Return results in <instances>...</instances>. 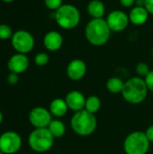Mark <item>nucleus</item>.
<instances>
[{
    "label": "nucleus",
    "instance_id": "obj_1",
    "mask_svg": "<svg viewBox=\"0 0 153 154\" xmlns=\"http://www.w3.org/2000/svg\"><path fill=\"white\" fill-rule=\"evenodd\" d=\"M111 29L103 18L90 20L85 28V37L94 46H103L110 39Z\"/></svg>",
    "mask_w": 153,
    "mask_h": 154
},
{
    "label": "nucleus",
    "instance_id": "obj_2",
    "mask_svg": "<svg viewBox=\"0 0 153 154\" xmlns=\"http://www.w3.org/2000/svg\"><path fill=\"white\" fill-rule=\"evenodd\" d=\"M148 91L144 79L137 76L133 77L124 82L122 96L126 102L133 105H138L145 100Z\"/></svg>",
    "mask_w": 153,
    "mask_h": 154
},
{
    "label": "nucleus",
    "instance_id": "obj_3",
    "mask_svg": "<svg viewBox=\"0 0 153 154\" xmlns=\"http://www.w3.org/2000/svg\"><path fill=\"white\" fill-rule=\"evenodd\" d=\"M73 132L80 136H88L95 133L97 127V120L94 114L83 109L75 112L70 120Z\"/></svg>",
    "mask_w": 153,
    "mask_h": 154
},
{
    "label": "nucleus",
    "instance_id": "obj_4",
    "mask_svg": "<svg viewBox=\"0 0 153 154\" xmlns=\"http://www.w3.org/2000/svg\"><path fill=\"white\" fill-rule=\"evenodd\" d=\"M80 18L81 16L78 7L70 4H64L54 12L55 22L64 30L76 28L80 22Z\"/></svg>",
    "mask_w": 153,
    "mask_h": 154
},
{
    "label": "nucleus",
    "instance_id": "obj_5",
    "mask_svg": "<svg viewBox=\"0 0 153 154\" xmlns=\"http://www.w3.org/2000/svg\"><path fill=\"white\" fill-rule=\"evenodd\" d=\"M54 139L48 128H35L29 134L28 144L36 152H46L52 148Z\"/></svg>",
    "mask_w": 153,
    "mask_h": 154
},
{
    "label": "nucleus",
    "instance_id": "obj_6",
    "mask_svg": "<svg viewBox=\"0 0 153 154\" xmlns=\"http://www.w3.org/2000/svg\"><path fill=\"white\" fill-rule=\"evenodd\" d=\"M151 142L145 132L135 131L128 134L124 143V150L126 154H147Z\"/></svg>",
    "mask_w": 153,
    "mask_h": 154
},
{
    "label": "nucleus",
    "instance_id": "obj_7",
    "mask_svg": "<svg viewBox=\"0 0 153 154\" xmlns=\"http://www.w3.org/2000/svg\"><path fill=\"white\" fill-rule=\"evenodd\" d=\"M11 44L17 53L27 54L32 51L35 42L31 32L25 30H19L14 32L11 38Z\"/></svg>",
    "mask_w": 153,
    "mask_h": 154
},
{
    "label": "nucleus",
    "instance_id": "obj_8",
    "mask_svg": "<svg viewBox=\"0 0 153 154\" xmlns=\"http://www.w3.org/2000/svg\"><path fill=\"white\" fill-rule=\"evenodd\" d=\"M23 140L19 134L7 131L0 135V152L4 154H14L20 151Z\"/></svg>",
    "mask_w": 153,
    "mask_h": 154
},
{
    "label": "nucleus",
    "instance_id": "obj_9",
    "mask_svg": "<svg viewBox=\"0 0 153 154\" xmlns=\"http://www.w3.org/2000/svg\"><path fill=\"white\" fill-rule=\"evenodd\" d=\"M52 120V115L50 110L36 106L29 113V122L34 128H47Z\"/></svg>",
    "mask_w": 153,
    "mask_h": 154
},
{
    "label": "nucleus",
    "instance_id": "obj_10",
    "mask_svg": "<svg viewBox=\"0 0 153 154\" xmlns=\"http://www.w3.org/2000/svg\"><path fill=\"white\" fill-rule=\"evenodd\" d=\"M106 23L112 32H120L128 27L130 20L125 12L122 10H114L107 15Z\"/></svg>",
    "mask_w": 153,
    "mask_h": 154
},
{
    "label": "nucleus",
    "instance_id": "obj_11",
    "mask_svg": "<svg viewBox=\"0 0 153 154\" xmlns=\"http://www.w3.org/2000/svg\"><path fill=\"white\" fill-rule=\"evenodd\" d=\"M29 59L26 54L15 53L10 57L7 62V68L10 72L15 74H21L26 71L29 67Z\"/></svg>",
    "mask_w": 153,
    "mask_h": 154
},
{
    "label": "nucleus",
    "instance_id": "obj_12",
    "mask_svg": "<svg viewBox=\"0 0 153 154\" xmlns=\"http://www.w3.org/2000/svg\"><path fill=\"white\" fill-rule=\"evenodd\" d=\"M87 64L80 59L72 60L67 67L68 77L74 81L82 79L87 73Z\"/></svg>",
    "mask_w": 153,
    "mask_h": 154
},
{
    "label": "nucleus",
    "instance_id": "obj_13",
    "mask_svg": "<svg viewBox=\"0 0 153 154\" xmlns=\"http://www.w3.org/2000/svg\"><path fill=\"white\" fill-rule=\"evenodd\" d=\"M86 99L87 98L85 97V96L78 90L69 91L65 97V101L68 105L69 109L74 112H78L85 109Z\"/></svg>",
    "mask_w": 153,
    "mask_h": 154
},
{
    "label": "nucleus",
    "instance_id": "obj_14",
    "mask_svg": "<svg viewBox=\"0 0 153 154\" xmlns=\"http://www.w3.org/2000/svg\"><path fill=\"white\" fill-rule=\"evenodd\" d=\"M63 44V37L57 31L48 32L43 38V45L50 51H59Z\"/></svg>",
    "mask_w": 153,
    "mask_h": 154
},
{
    "label": "nucleus",
    "instance_id": "obj_15",
    "mask_svg": "<svg viewBox=\"0 0 153 154\" xmlns=\"http://www.w3.org/2000/svg\"><path fill=\"white\" fill-rule=\"evenodd\" d=\"M149 15L150 14L144 6H138V5L133 6L128 14L130 23L138 26L144 24L148 21Z\"/></svg>",
    "mask_w": 153,
    "mask_h": 154
},
{
    "label": "nucleus",
    "instance_id": "obj_16",
    "mask_svg": "<svg viewBox=\"0 0 153 154\" xmlns=\"http://www.w3.org/2000/svg\"><path fill=\"white\" fill-rule=\"evenodd\" d=\"M87 10L92 19L103 18L106 14V6L101 0H91L87 5Z\"/></svg>",
    "mask_w": 153,
    "mask_h": 154
},
{
    "label": "nucleus",
    "instance_id": "obj_17",
    "mask_svg": "<svg viewBox=\"0 0 153 154\" xmlns=\"http://www.w3.org/2000/svg\"><path fill=\"white\" fill-rule=\"evenodd\" d=\"M49 110L52 116H54L56 117H62L67 114L69 107H68V105H67L65 99L55 98L50 102Z\"/></svg>",
    "mask_w": 153,
    "mask_h": 154
},
{
    "label": "nucleus",
    "instance_id": "obj_18",
    "mask_svg": "<svg viewBox=\"0 0 153 154\" xmlns=\"http://www.w3.org/2000/svg\"><path fill=\"white\" fill-rule=\"evenodd\" d=\"M47 128L49 129V131L50 132V134L53 135L54 138H60L63 136L66 132L65 125L63 124V122L58 119L51 120V122L50 123Z\"/></svg>",
    "mask_w": 153,
    "mask_h": 154
},
{
    "label": "nucleus",
    "instance_id": "obj_19",
    "mask_svg": "<svg viewBox=\"0 0 153 154\" xmlns=\"http://www.w3.org/2000/svg\"><path fill=\"white\" fill-rule=\"evenodd\" d=\"M124 86V82L118 77H112L106 81V88L113 94L122 93Z\"/></svg>",
    "mask_w": 153,
    "mask_h": 154
},
{
    "label": "nucleus",
    "instance_id": "obj_20",
    "mask_svg": "<svg viewBox=\"0 0 153 154\" xmlns=\"http://www.w3.org/2000/svg\"><path fill=\"white\" fill-rule=\"evenodd\" d=\"M101 107V100L97 96H89L86 99V104H85V110L96 114L99 111Z\"/></svg>",
    "mask_w": 153,
    "mask_h": 154
},
{
    "label": "nucleus",
    "instance_id": "obj_21",
    "mask_svg": "<svg viewBox=\"0 0 153 154\" xmlns=\"http://www.w3.org/2000/svg\"><path fill=\"white\" fill-rule=\"evenodd\" d=\"M13 34H14V32L12 31V28L9 25H7L5 23L0 24V40L11 39Z\"/></svg>",
    "mask_w": 153,
    "mask_h": 154
},
{
    "label": "nucleus",
    "instance_id": "obj_22",
    "mask_svg": "<svg viewBox=\"0 0 153 154\" xmlns=\"http://www.w3.org/2000/svg\"><path fill=\"white\" fill-rule=\"evenodd\" d=\"M135 71L138 75V77H141V78H145L149 72L151 71L150 69V67L147 63L145 62H140L136 65L135 67Z\"/></svg>",
    "mask_w": 153,
    "mask_h": 154
},
{
    "label": "nucleus",
    "instance_id": "obj_23",
    "mask_svg": "<svg viewBox=\"0 0 153 154\" xmlns=\"http://www.w3.org/2000/svg\"><path fill=\"white\" fill-rule=\"evenodd\" d=\"M49 60H50L49 55L45 52H39L34 57V63L39 67H42V66L47 65Z\"/></svg>",
    "mask_w": 153,
    "mask_h": 154
},
{
    "label": "nucleus",
    "instance_id": "obj_24",
    "mask_svg": "<svg viewBox=\"0 0 153 154\" xmlns=\"http://www.w3.org/2000/svg\"><path fill=\"white\" fill-rule=\"evenodd\" d=\"M63 0H44L46 7L51 11L58 10L63 4Z\"/></svg>",
    "mask_w": 153,
    "mask_h": 154
},
{
    "label": "nucleus",
    "instance_id": "obj_25",
    "mask_svg": "<svg viewBox=\"0 0 153 154\" xmlns=\"http://www.w3.org/2000/svg\"><path fill=\"white\" fill-rule=\"evenodd\" d=\"M144 80L148 88V90L153 92V70H151L149 72V74L144 78Z\"/></svg>",
    "mask_w": 153,
    "mask_h": 154
},
{
    "label": "nucleus",
    "instance_id": "obj_26",
    "mask_svg": "<svg viewBox=\"0 0 153 154\" xmlns=\"http://www.w3.org/2000/svg\"><path fill=\"white\" fill-rule=\"evenodd\" d=\"M18 80H19L18 74L10 72V74L7 76V82H8V84H10V85H15V84L18 82Z\"/></svg>",
    "mask_w": 153,
    "mask_h": 154
},
{
    "label": "nucleus",
    "instance_id": "obj_27",
    "mask_svg": "<svg viewBox=\"0 0 153 154\" xmlns=\"http://www.w3.org/2000/svg\"><path fill=\"white\" fill-rule=\"evenodd\" d=\"M119 1L121 5L126 8L132 7L133 6V5H135V0H119Z\"/></svg>",
    "mask_w": 153,
    "mask_h": 154
},
{
    "label": "nucleus",
    "instance_id": "obj_28",
    "mask_svg": "<svg viewBox=\"0 0 153 154\" xmlns=\"http://www.w3.org/2000/svg\"><path fill=\"white\" fill-rule=\"evenodd\" d=\"M144 7L147 9L150 14H153V0H145Z\"/></svg>",
    "mask_w": 153,
    "mask_h": 154
},
{
    "label": "nucleus",
    "instance_id": "obj_29",
    "mask_svg": "<svg viewBox=\"0 0 153 154\" xmlns=\"http://www.w3.org/2000/svg\"><path fill=\"white\" fill-rule=\"evenodd\" d=\"M145 134H146L147 138L149 139V141L151 143H153V125L148 127V129L145 132Z\"/></svg>",
    "mask_w": 153,
    "mask_h": 154
},
{
    "label": "nucleus",
    "instance_id": "obj_30",
    "mask_svg": "<svg viewBox=\"0 0 153 154\" xmlns=\"http://www.w3.org/2000/svg\"><path fill=\"white\" fill-rule=\"evenodd\" d=\"M145 0H135V5L138 6H144Z\"/></svg>",
    "mask_w": 153,
    "mask_h": 154
},
{
    "label": "nucleus",
    "instance_id": "obj_31",
    "mask_svg": "<svg viewBox=\"0 0 153 154\" xmlns=\"http://www.w3.org/2000/svg\"><path fill=\"white\" fill-rule=\"evenodd\" d=\"M3 119H4V116H3L2 112L0 111V125H1V124H2V122H3Z\"/></svg>",
    "mask_w": 153,
    "mask_h": 154
},
{
    "label": "nucleus",
    "instance_id": "obj_32",
    "mask_svg": "<svg viewBox=\"0 0 153 154\" xmlns=\"http://www.w3.org/2000/svg\"><path fill=\"white\" fill-rule=\"evenodd\" d=\"M2 1L5 3H11V2H14V0H2Z\"/></svg>",
    "mask_w": 153,
    "mask_h": 154
},
{
    "label": "nucleus",
    "instance_id": "obj_33",
    "mask_svg": "<svg viewBox=\"0 0 153 154\" xmlns=\"http://www.w3.org/2000/svg\"><path fill=\"white\" fill-rule=\"evenodd\" d=\"M0 154H4V153H3V152H0Z\"/></svg>",
    "mask_w": 153,
    "mask_h": 154
},
{
    "label": "nucleus",
    "instance_id": "obj_34",
    "mask_svg": "<svg viewBox=\"0 0 153 154\" xmlns=\"http://www.w3.org/2000/svg\"><path fill=\"white\" fill-rule=\"evenodd\" d=\"M152 57H153V49H152Z\"/></svg>",
    "mask_w": 153,
    "mask_h": 154
}]
</instances>
